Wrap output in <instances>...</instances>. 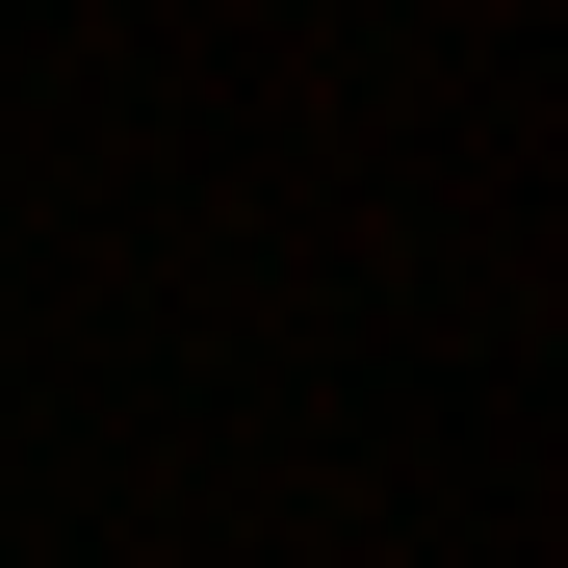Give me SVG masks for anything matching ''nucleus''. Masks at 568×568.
<instances>
[]
</instances>
